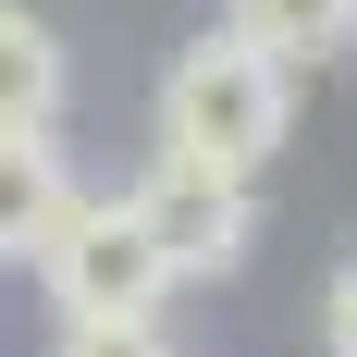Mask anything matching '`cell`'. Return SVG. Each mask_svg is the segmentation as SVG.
<instances>
[{
    "label": "cell",
    "instance_id": "7",
    "mask_svg": "<svg viewBox=\"0 0 357 357\" xmlns=\"http://www.w3.org/2000/svg\"><path fill=\"white\" fill-rule=\"evenodd\" d=\"M50 357H173V345H160V321H62Z\"/></svg>",
    "mask_w": 357,
    "mask_h": 357
},
{
    "label": "cell",
    "instance_id": "2",
    "mask_svg": "<svg viewBox=\"0 0 357 357\" xmlns=\"http://www.w3.org/2000/svg\"><path fill=\"white\" fill-rule=\"evenodd\" d=\"M37 271H50V308L62 321H160V296H173L136 197H74L62 234L37 247Z\"/></svg>",
    "mask_w": 357,
    "mask_h": 357
},
{
    "label": "cell",
    "instance_id": "5",
    "mask_svg": "<svg viewBox=\"0 0 357 357\" xmlns=\"http://www.w3.org/2000/svg\"><path fill=\"white\" fill-rule=\"evenodd\" d=\"M74 99V62H62V37L37 25L25 0H0V136H50Z\"/></svg>",
    "mask_w": 357,
    "mask_h": 357
},
{
    "label": "cell",
    "instance_id": "6",
    "mask_svg": "<svg viewBox=\"0 0 357 357\" xmlns=\"http://www.w3.org/2000/svg\"><path fill=\"white\" fill-rule=\"evenodd\" d=\"M222 37H247L259 62H333L357 37V0H222Z\"/></svg>",
    "mask_w": 357,
    "mask_h": 357
},
{
    "label": "cell",
    "instance_id": "1",
    "mask_svg": "<svg viewBox=\"0 0 357 357\" xmlns=\"http://www.w3.org/2000/svg\"><path fill=\"white\" fill-rule=\"evenodd\" d=\"M296 123V74L259 62L247 37H185L173 62H160V160L185 173H222V185H259V160L284 148Z\"/></svg>",
    "mask_w": 357,
    "mask_h": 357
},
{
    "label": "cell",
    "instance_id": "3",
    "mask_svg": "<svg viewBox=\"0 0 357 357\" xmlns=\"http://www.w3.org/2000/svg\"><path fill=\"white\" fill-rule=\"evenodd\" d=\"M136 222L173 284H234L259 247V185H222V173H185V160H148L136 185Z\"/></svg>",
    "mask_w": 357,
    "mask_h": 357
},
{
    "label": "cell",
    "instance_id": "8",
    "mask_svg": "<svg viewBox=\"0 0 357 357\" xmlns=\"http://www.w3.org/2000/svg\"><path fill=\"white\" fill-rule=\"evenodd\" d=\"M321 345H333V357H357V259L333 271V296H321Z\"/></svg>",
    "mask_w": 357,
    "mask_h": 357
},
{
    "label": "cell",
    "instance_id": "4",
    "mask_svg": "<svg viewBox=\"0 0 357 357\" xmlns=\"http://www.w3.org/2000/svg\"><path fill=\"white\" fill-rule=\"evenodd\" d=\"M74 197H86V185H74V160H62V136H0V271L50 247Z\"/></svg>",
    "mask_w": 357,
    "mask_h": 357
}]
</instances>
